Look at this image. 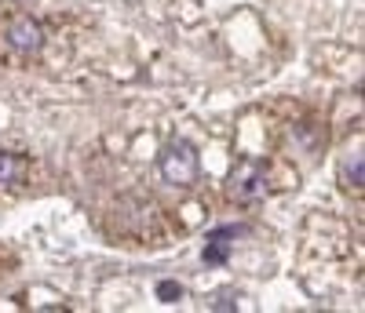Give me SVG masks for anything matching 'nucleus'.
I'll use <instances>...</instances> for the list:
<instances>
[{"mask_svg":"<svg viewBox=\"0 0 365 313\" xmlns=\"http://www.w3.org/2000/svg\"><path fill=\"white\" fill-rule=\"evenodd\" d=\"M197 149H194V142H187V139H172L165 149H161V175H165V182H172V186H190L194 179H197Z\"/></svg>","mask_w":365,"mask_h":313,"instance_id":"nucleus-1","label":"nucleus"},{"mask_svg":"<svg viewBox=\"0 0 365 313\" xmlns=\"http://www.w3.org/2000/svg\"><path fill=\"white\" fill-rule=\"evenodd\" d=\"M230 197L237 204H256L267 197V175L259 164H241L234 175H230Z\"/></svg>","mask_w":365,"mask_h":313,"instance_id":"nucleus-2","label":"nucleus"},{"mask_svg":"<svg viewBox=\"0 0 365 313\" xmlns=\"http://www.w3.org/2000/svg\"><path fill=\"white\" fill-rule=\"evenodd\" d=\"M8 41H11V48L15 51H26V55H34V51H41V26L37 22H29V18H15L11 26H8Z\"/></svg>","mask_w":365,"mask_h":313,"instance_id":"nucleus-3","label":"nucleus"},{"mask_svg":"<svg viewBox=\"0 0 365 313\" xmlns=\"http://www.w3.org/2000/svg\"><path fill=\"white\" fill-rule=\"evenodd\" d=\"M227 237H220L216 230L208 233V244H205V262L208 266H223L227 262V255H230V244H223Z\"/></svg>","mask_w":365,"mask_h":313,"instance_id":"nucleus-4","label":"nucleus"},{"mask_svg":"<svg viewBox=\"0 0 365 313\" xmlns=\"http://www.w3.org/2000/svg\"><path fill=\"white\" fill-rule=\"evenodd\" d=\"M19 179V156L15 153H0V186H8Z\"/></svg>","mask_w":365,"mask_h":313,"instance_id":"nucleus-5","label":"nucleus"},{"mask_svg":"<svg viewBox=\"0 0 365 313\" xmlns=\"http://www.w3.org/2000/svg\"><path fill=\"white\" fill-rule=\"evenodd\" d=\"M344 175H347V182H351V190H361V156H354V161L344 168Z\"/></svg>","mask_w":365,"mask_h":313,"instance_id":"nucleus-6","label":"nucleus"},{"mask_svg":"<svg viewBox=\"0 0 365 313\" xmlns=\"http://www.w3.org/2000/svg\"><path fill=\"white\" fill-rule=\"evenodd\" d=\"M158 295H161L165 302H175V299L182 295V288H179V285H172V280H165V285H158Z\"/></svg>","mask_w":365,"mask_h":313,"instance_id":"nucleus-7","label":"nucleus"},{"mask_svg":"<svg viewBox=\"0 0 365 313\" xmlns=\"http://www.w3.org/2000/svg\"><path fill=\"white\" fill-rule=\"evenodd\" d=\"M216 309H234V302H230V295H220V302H212Z\"/></svg>","mask_w":365,"mask_h":313,"instance_id":"nucleus-8","label":"nucleus"}]
</instances>
